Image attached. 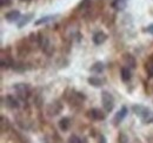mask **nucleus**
<instances>
[{
  "label": "nucleus",
  "instance_id": "nucleus-6",
  "mask_svg": "<svg viewBox=\"0 0 153 143\" xmlns=\"http://www.w3.org/2000/svg\"><path fill=\"white\" fill-rule=\"evenodd\" d=\"M6 106L10 108H19V101L16 99V96L13 95H7L6 96Z\"/></svg>",
  "mask_w": 153,
  "mask_h": 143
},
{
  "label": "nucleus",
  "instance_id": "nucleus-20",
  "mask_svg": "<svg viewBox=\"0 0 153 143\" xmlns=\"http://www.w3.org/2000/svg\"><path fill=\"white\" fill-rule=\"evenodd\" d=\"M68 143H81V140L78 136H76V135H72L68 139Z\"/></svg>",
  "mask_w": 153,
  "mask_h": 143
},
{
  "label": "nucleus",
  "instance_id": "nucleus-10",
  "mask_svg": "<svg viewBox=\"0 0 153 143\" xmlns=\"http://www.w3.org/2000/svg\"><path fill=\"white\" fill-rule=\"evenodd\" d=\"M120 75H121V80L127 82L131 80V71L128 67H123L121 71H120Z\"/></svg>",
  "mask_w": 153,
  "mask_h": 143
},
{
  "label": "nucleus",
  "instance_id": "nucleus-1",
  "mask_svg": "<svg viewBox=\"0 0 153 143\" xmlns=\"http://www.w3.org/2000/svg\"><path fill=\"white\" fill-rule=\"evenodd\" d=\"M134 114L138 115L145 123H151L153 122V111H151L149 108L140 106V105H135L132 107Z\"/></svg>",
  "mask_w": 153,
  "mask_h": 143
},
{
  "label": "nucleus",
  "instance_id": "nucleus-13",
  "mask_svg": "<svg viewBox=\"0 0 153 143\" xmlns=\"http://www.w3.org/2000/svg\"><path fill=\"white\" fill-rule=\"evenodd\" d=\"M70 125H71V122H70V119H68V117H62V119L59 121V128H60L61 130H64V131L70 128Z\"/></svg>",
  "mask_w": 153,
  "mask_h": 143
},
{
  "label": "nucleus",
  "instance_id": "nucleus-14",
  "mask_svg": "<svg viewBox=\"0 0 153 143\" xmlns=\"http://www.w3.org/2000/svg\"><path fill=\"white\" fill-rule=\"evenodd\" d=\"M56 17H57V15H47V17H42V18H40L39 20H37L34 24H36V26L42 25V24H47V22H50L51 20H53Z\"/></svg>",
  "mask_w": 153,
  "mask_h": 143
},
{
  "label": "nucleus",
  "instance_id": "nucleus-21",
  "mask_svg": "<svg viewBox=\"0 0 153 143\" xmlns=\"http://www.w3.org/2000/svg\"><path fill=\"white\" fill-rule=\"evenodd\" d=\"M0 2H1V6H2V7H5V6H10V5L12 4L11 0H1Z\"/></svg>",
  "mask_w": 153,
  "mask_h": 143
},
{
  "label": "nucleus",
  "instance_id": "nucleus-7",
  "mask_svg": "<svg viewBox=\"0 0 153 143\" xmlns=\"http://www.w3.org/2000/svg\"><path fill=\"white\" fill-rule=\"evenodd\" d=\"M5 19L10 22H14V21H18L20 19V12L19 11H11L8 13L5 14Z\"/></svg>",
  "mask_w": 153,
  "mask_h": 143
},
{
  "label": "nucleus",
  "instance_id": "nucleus-18",
  "mask_svg": "<svg viewBox=\"0 0 153 143\" xmlns=\"http://www.w3.org/2000/svg\"><path fill=\"white\" fill-rule=\"evenodd\" d=\"M0 128H1V131H6V129L8 128V121H7V119H5V117H1V123H0Z\"/></svg>",
  "mask_w": 153,
  "mask_h": 143
},
{
  "label": "nucleus",
  "instance_id": "nucleus-9",
  "mask_svg": "<svg viewBox=\"0 0 153 143\" xmlns=\"http://www.w3.org/2000/svg\"><path fill=\"white\" fill-rule=\"evenodd\" d=\"M123 59H124L125 65L128 66L130 68H134V67H135V65H137L135 59H134L131 54H124V57H123Z\"/></svg>",
  "mask_w": 153,
  "mask_h": 143
},
{
  "label": "nucleus",
  "instance_id": "nucleus-2",
  "mask_svg": "<svg viewBox=\"0 0 153 143\" xmlns=\"http://www.w3.org/2000/svg\"><path fill=\"white\" fill-rule=\"evenodd\" d=\"M101 102H102V106H104L106 111H112L113 110L114 99L110 93H107V91H102L101 93Z\"/></svg>",
  "mask_w": 153,
  "mask_h": 143
},
{
  "label": "nucleus",
  "instance_id": "nucleus-22",
  "mask_svg": "<svg viewBox=\"0 0 153 143\" xmlns=\"http://www.w3.org/2000/svg\"><path fill=\"white\" fill-rule=\"evenodd\" d=\"M146 32H150V33H153V25H151V26H149L146 29H145Z\"/></svg>",
  "mask_w": 153,
  "mask_h": 143
},
{
  "label": "nucleus",
  "instance_id": "nucleus-4",
  "mask_svg": "<svg viewBox=\"0 0 153 143\" xmlns=\"http://www.w3.org/2000/svg\"><path fill=\"white\" fill-rule=\"evenodd\" d=\"M88 117H91V119H93V120H105V114L100 110V109H91L90 111H88Z\"/></svg>",
  "mask_w": 153,
  "mask_h": 143
},
{
  "label": "nucleus",
  "instance_id": "nucleus-3",
  "mask_svg": "<svg viewBox=\"0 0 153 143\" xmlns=\"http://www.w3.org/2000/svg\"><path fill=\"white\" fill-rule=\"evenodd\" d=\"M14 89L17 90L18 95H19L21 99H26V97L28 96V94H30L31 88H30V86L26 85V83H18V85L14 86Z\"/></svg>",
  "mask_w": 153,
  "mask_h": 143
},
{
  "label": "nucleus",
  "instance_id": "nucleus-19",
  "mask_svg": "<svg viewBox=\"0 0 153 143\" xmlns=\"http://www.w3.org/2000/svg\"><path fill=\"white\" fill-rule=\"evenodd\" d=\"M146 71L149 73V75L153 77V62H149L147 65H146Z\"/></svg>",
  "mask_w": 153,
  "mask_h": 143
},
{
  "label": "nucleus",
  "instance_id": "nucleus-5",
  "mask_svg": "<svg viewBox=\"0 0 153 143\" xmlns=\"http://www.w3.org/2000/svg\"><path fill=\"white\" fill-rule=\"evenodd\" d=\"M127 108L126 107H123L117 114H115V116H114V119H113V122H114V125H119L123 120H124V117L127 115Z\"/></svg>",
  "mask_w": 153,
  "mask_h": 143
},
{
  "label": "nucleus",
  "instance_id": "nucleus-8",
  "mask_svg": "<svg viewBox=\"0 0 153 143\" xmlns=\"http://www.w3.org/2000/svg\"><path fill=\"white\" fill-rule=\"evenodd\" d=\"M93 42L96 43V45H101V43H104L105 41H106V39H107V35L105 34V33H102V32H98L96 33L94 35H93Z\"/></svg>",
  "mask_w": 153,
  "mask_h": 143
},
{
  "label": "nucleus",
  "instance_id": "nucleus-12",
  "mask_svg": "<svg viewBox=\"0 0 153 143\" xmlns=\"http://www.w3.org/2000/svg\"><path fill=\"white\" fill-rule=\"evenodd\" d=\"M87 82L93 86V87H101L102 86V80H100L99 77H96V76H92V77H88L87 79Z\"/></svg>",
  "mask_w": 153,
  "mask_h": 143
},
{
  "label": "nucleus",
  "instance_id": "nucleus-16",
  "mask_svg": "<svg viewBox=\"0 0 153 143\" xmlns=\"http://www.w3.org/2000/svg\"><path fill=\"white\" fill-rule=\"evenodd\" d=\"M126 1H127V0H114L113 7H115L117 10H123V8H125V6H126Z\"/></svg>",
  "mask_w": 153,
  "mask_h": 143
},
{
  "label": "nucleus",
  "instance_id": "nucleus-15",
  "mask_svg": "<svg viewBox=\"0 0 153 143\" xmlns=\"http://www.w3.org/2000/svg\"><path fill=\"white\" fill-rule=\"evenodd\" d=\"M91 71L93 72V73H101V72L104 71V63L102 62H96L92 67H91Z\"/></svg>",
  "mask_w": 153,
  "mask_h": 143
},
{
  "label": "nucleus",
  "instance_id": "nucleus-17",
  "mask_svg": "<svg viewBox=\"0 0 153 143\" xmlns=\"http://www.w3.org/2000/svg\"><path fill=\"white\" fill-rule=\"evenodd\" d=\"M39 42H40V46L42 47V49H46L50 45H48V40H47V38H45V36H42V38H40L39 39Z\"/></svg>",
  "mask_w": 153,
  "mask_h": 143
},
{
  "label": "nucleus",
  "instance_id": "nucleus-11",
  "mask_svg": "<svg viewBox=\"0 0 153 143\" xmlns=\"http://www.w3.org/2000/svg\"><path fill=\"white\" fill-rule=\"evenodd\" d=\"M32 18H33V14H32V13H30V14H26V15H24L21 19H19L18 28H21V27H24L25 25H27V24L31 21V19Z\"/></svg>",
  "mask_w": 153,
  "mask_h": 143
}]
</instances>
